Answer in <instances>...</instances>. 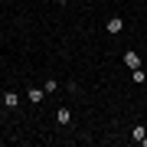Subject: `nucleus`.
Masks as SVG:
<instances>
[{"label":"nucleus","mask_w":147,"mask_h":147,"mask_svg":"<svg viewBox=\"0 0 147 147\" xmlns=\"http://www.w3.org/2000/svg\"><path fill=\"white\" fill-rule=\"evenodd\" d=\"M131 137L137 144H144V137H147V131H144V124H134V131H131Z\"/></svg>","instance_id":"5"},{"label":"nucleus","mask_w":147,"mask_h":147,"mask_svg":"<svg viewBox=\"0 0 147 147\" xmlns=\"http://www.w3.org/2000/svg\"><path fill=\"white\" fill-rule=\"evenodd\" d=\"M121 59H124V65H127V69H141V56H137L134 49H127V53L121 56Z\"/></svg>","instance_id":"4"},{"label":"nucleus","mask_w":147,"mask_h":147,"mask_svg":"<svg viewBox=\"0 0 147 147\" xmlns=\"http://www.w3.org/2000/svg\"><path fill=\"white\" fill-rule=\"evenodd\" d=\"M26 98H30V105H42V98H46V88H36V85H33V88L26 92Z\"/></svg>","instance_id":"2"},{"label":"nucleus","mask_w":147,"mask_h":147,"mask_svg":"<svg viewBox=\"0 0 147 147\" xmlns=\"http://www.w3.org/2000/svg\"><path fill=\"white\" fill-rule=\"evenodd\" d=\"M131 72H134V75H131L134 82H147V72H144V69H131Z\"/></svg>","instance_id":"8"},{"label":"nucleus","mask_w":147,"mask_h":147,"mask_svg":"<svg viewBox=\"0 0 147 147\" xmlns=\"http://www.w3.org/2000/svg\"><path fill=\"white\" fill-rule=\"evenodd\" d=\"M0 105H3V95H0Z\"/></svg>","instance_id":"9"},{"label":"nucleus","mask_w":147,"mask_h":147,"mask_svg":"<svg viewBox=\"0 0 147 147\" xmlns=\"http://www.w3.org/2000/svg\"><path fill=\"white\" fill-rule=\"evenodd\" d=\"M3 105L7 108H16V92H3Z\"/></svg>","instance_id":"7"},{"label":"nucleus","mask_w":147,"mask_h":147,"mask_svg":"<svg viewBox=\"0 0 147 147\" xmlns=\"http://www.w3.org/2000/svg\"><path fill=\"white\" fill-rule=\"evenodd\" d=\"M105 30L111 33V36H115V33H121V30H124V20H121V16H108V23H105Z\"/></svg>","instance_id":"1"},{"label":"nucleus","mask_w":147,"mask_h":147,"mask_svg":"<svg viewBox=\"0 0 147 147\" xmlns=\"http://www.w3.org/2000/svg\"><path fill=\"white\" fill-rule=\"evenodd\" d=\"M56 124L69 127V124H72V111H69V108H56Z\"/></svg>","instance_id":"3"},{"label":"nucleus","mask_w":147,"mask_h":147,"mask_svg":"<svg viewBox=\"0 0 147 147\" xmlns=\"http://www.w3.org/2000/svg\"><path fill=\"white\" fill-rule=\"evenodd\" d=\"M42 88H46V95H53V92H59V88H62V85H59L56 79H46V82H42Z\"/></svg>","instance_id":"6"}]
</instances>
